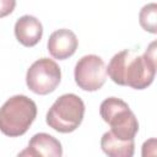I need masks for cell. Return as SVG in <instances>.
Wrapping results in <instances>:
<instances>
[{
	"mask_svg": "<svg viewBox=\"0 0 157 157\" xmlns=\"http://www.w3.org/2000/svg\"><path fill=\"white\" fill-rule=\"evenodd\" d=\"M61 81L59 65L49 58L36 60L27 70L26 85L36 94L45 96L53 92Z\"/></svg>",
	"mask_w": 157,
	"mask_h": 157,
	"instance_id": "5b68a950",
	"label": "cell"
},
{
	"mask_svg": "<svg viewBox=\"0 0 157 157\" xmlns=\"http://www.w3.org/2000/svg\"><path fill=\"white\" fill-rule=\"evenodd\" d=\"M99 114L117 137L121 140L135 139L139 121L126 102L117 97H108L101 103Z\"/></svg>",
	"mask_w": 157,
	"mask_h": 157,
	"instance_id": "277c9868",
	"label": "cell"
},
{
	"mask_svg": "<svg viewBox=\"0 0 157 157\" xmlns=\"http://www.w3.org/2000/svg\"><path fill=\"white\" fill-rule=\"evenodd\" d=\"M15 37L25 47H34L42 39L43 26L40 21L31 15L20 17L15 23Z\"/></svg>",
	"mask_w": 157,
	"mask_h": 157,
	"instance_id": "9c48e42d",
	"label": "cell"
},
{
	"mask_svg": "<svg viewBox=\"0 0 157 157\" xmlns=\"http://www.w3.org/2000/svg\"><path fill=\"white\" fill-rule=\"evenodd\" d=\"M101 148L109 157H132L135 152L134 140H121L112 131L102 135Z\"/></svg>",
	"mask_w": 157,
	"mask_h": 157,
	"instance_id": "30bf717a",
	"label": "cell"
},
{
	"mask_svg": "<svg viewBox=\"0 0 157 157\" xmlns=\"http://www.w3.org/2000/svg\"><path fill=\"white\" fill-rule=\"evenodd\" d=\"M85 103L75 93H65L56 98L49 108L45 121L49 128L61 134L75 131L82 123Z\"/></svg>",
	"mask_w": 157,
	"mask_h": 157,
	"instance_id": "3957f363",
	"label": "cell"
},
{
	"mask_svg": "<svg viewBox=\"0 0 157 157\" xmlns=\"http://www.w3.org/2000/svg\"><path fill=\"white\" fill-rule=\"evenodd\" d=\"M78 39L76 34L67 28L54 31L48 39L47 48L49 54L58 60H65L72 56L77 49Z\"/></svg>",
	"mask_w": 157,
	"mask_h": 157,
	"instance_id": "52a82bcc",
	"label": "cell"
},
{
	"mask_svg": "<svg viewBox=\"0 0 157 157\" xmlns=\"http://www.w3.org/2000/svg\"><path fill=\"white\" fill-rule=\"evenodd\" d=\"M37 117V104L25 94L10 97L0 107V131L10 137L27 132Z\"/></svg>",
	"mask_w": 157,
	"mask_h": 157,
	"instance_id": "7a4b0ae2",
	"label": "cell"
},
{
	"mask_svg": "<svg viewBox=\"0 0 157 157\" xmlns=\"http://www.w3.org/2000/svg\"><path fill=\"white\" fill-rule=\"evenodd\" d=\"M76 85L88 92L98 91L107 80V66L103 59L96 54H88L78 59L74 69Z\"/></svg>",
	"mask_w": 157,
	"mask_h": 157,
	"instance_id": "8992f818",
	"label": "cell"
},
{
	"mask_svg": "<svg viewBox=\"0 0 157 157\" xmlns=\"http://www.w3.org/2000/svg\"><path fill=\"white\" fill-rule=\"evenodd\" d=\"M18 156H44V157H60L63 156V147L58 139L47 134L38 132L32 136L26 150L21 151Z\"/></svg>",
	"mask_w": 157,
	"mask_h": 157,
	"instance_id": "ba28073f",
	"label": "cell"
},
{
	"mask_svg": "<svg viewBox=\"0 0 157 157\" xmlns=\"http://www.w3.org/2000/svg\"><path fill=\"white\" fill-rule=\"evenodd\" d=\"M139 22L140 26L152 34L157 33V4L150 2L142 6L139 12Z\"/></svg>",
	"mask_w": 157,
	"mask_h": 157,
	"instance_id": "8fae6325",
	"label": "cell"
},
{
	"mask_svg": "<svg viewBox=\"0 0 157 157\" xmlns=\"http://www.w3.org/2000/svg\"><path fill=\"white\" fill-rule=\"evenodd\" d=\"M156 66V42H152L142 55L130 49L114 54L107 66V75L117 85L145 90L153 82Z\"/></svg>",
	"mask_w": 157,
	"mask_h": 157,
	"instance_id": "6da1fadb",
	"label": "cell"
},
{
	"mask_svg": "<svg viewBox=\"0 0 157 157\" xmlns=\"http://www.w3.org/2000/svg\"><path fill=\"white\" fill-rule=\"evenodd\" d=\"M16 7V0H0V18L9 16Z\"/></svg>",
	"mask_w": 157,
	"mask_h": 157,
	"instance_id": "7c38bea8",
	"label": "cell"
}]
</instances>
